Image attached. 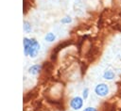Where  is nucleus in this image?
Returning <instances> with one entry per match:
<instances>
[{"label": "nucleus", "mask_w": 121, "mask_h": 111, "mask_svg": "<svg viewBox=\"0 0 121 111\" xmlns=\"http://www.w3.org/2000/svg\"><path fill=\"white\" fill-rule=\"evenodd\" d=\"M23 45H24V55L26 56H28L30 58H35L38 56L41 45L35 38L25 37L23 40Z\"/></svg>", "instance_id": "nucleus-1"}, {"label": "nucleus", "mask_w": 121, "mask_h": 111, "mask_svg": "<svg viewBox=\"0 0 121 111\" xmlns=\"http://www.w3.org/2000/svg\"><path fill=\"white\" fill-rule=\"evenodd\" d=\"M95 94L99 98H105L110 94V87L107 83H98L94 87Z\"/></svg>", "instance_id": "nucleus-2"}, {"label": "nucleus", "mask_w": 121, "mask_h": 111, "mask_svg": "<svg viewBox=\"0 0 121 111\" xmlns=\"http://www.w3.org/2000/svg\"><path fill=\"white\" fill-rule=\"evenodd\" d=\"M69 105L74 111H78L83 108L84 100L81 96H74L73 98H71L69 102Z\"/></svg>", "instance_id": "nucleus-3"}, {"label": "nucleus", "mask_w": 121, "mask_h": 111, "mask_svg": "<svg viewBox=\"0 0 121 111\" xmlns=\"http://www.w3.org/2000/svg\"><path fill=\"white\" fill-rule=\"evenodd\" d=\"M42 69H43L42 64H39V63L33 64V65H31V66L28 67L27 72H28L30 75H37V74H39V73L41 72Z\"/></svg>", "instance_id": "nucleus-4"}, {"label": "nucleus", "mask_w": 121, "mask_h": 111, "mask_svg": "<svg viewBox=\"0 0 121 111\" xmlns=\"http://www.w3.org/2000/svg\"><path fill=\"white\" fill-rule=\"evenodd\" d=\"M102 78L106 81H112L115 78V72L111 70V69H107L103 71L102 73Z\"/></svg>", "instance_id": "nucleus-5"}, {"label": "nucleus", "mask_w": 121, "mask_h": 111, "mask_svg": "<svg viewBox=\"0 0 121 111\" xmlns=\"http://www.w3.org/2000/svg\"><path fill=\"white\" fill-rule=\"evenodd\" d=\"M44 40L46 42H54L56 40V35L53 33V32H47L45 35H44Z\"/></svg>", "instance_id": "nucleus-6"}, {"label": "nucleus", "mask_w": 121, "mask_h": 111, "mask_svg": "<svg viewBox=\"0 0 121 111\" xmlns=\"http://www.w3.org/2000/svg\"><path fill=\"white\" fill-rule=\"evenodd\" d=\"M23 29H24V32L25 33H26V34H28V33H30L31 32V30H32V25H31V24L28 22V21H24V23H23Z\"/></svg>", "instance_id": "nucleus-7"}, {"label": "nucleus", "mask_w": 121, "mask_h": 111, "mask_svg": "<svg viewBox=\"0 0 121 111\" xmlns=\"http://www.w3.org/2000/svg\"><path fill=\"white\" fill-rule=\"evenodd\" d=\"M60 24H71V23L73 22V19H72L71 16L65 15L64 17H62V18L60 19Z\"/></svg>", "instance_id": "nucleus-8"}, {"label": "nucleus", "mask_w": 121, "mask_h": 111, "mask_svg": "<svg viewBox=\"0 0 121 111\" xmlns=\"http://www.w3.org/2000/svg\"><path fill=\"white\" fill-rule=\"evenodd\" d=\"M89 94H90V89H89V87H84L83 90H82V93H81V97L83 98L84 101L89 98Z\"/></svg>", "instance_id": "nucleus-9"}, {"label": "nucleus", "mask_w": 121, "mask_h": 111, "mask_svg": "<svg viewBox=\"0 0 121 111\" xmlns=\"http://www.w3.org/2000/svg\"><path fill=\"white\" fill-rule=\"evenodd\" d=\"M82 111H98L97 108L94 107V106H86L82 109Z\"/></svg>", "instance_id": "nucleus-10"}]
</instances>
